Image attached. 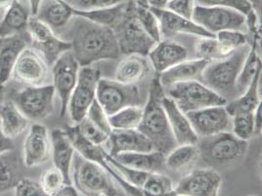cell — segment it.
Wrapping results in <instances>:
<instances>
[{
  "label": "cell",
  "mask_w": 262,
  "mask_h": 196,
  "mask_svg": "<svg viewBox=\"0 0 262 196\" xmlns=\"http://www.w3.org/2000/svg\"><path fill=\"white\" fill-rule=\"evenodd\" d=\"M31 18L30 10L20 0H13L10 7L4 12L0 21V38L27 32L28 23Z\"/></svg>",
  "instance_id": "30"
},
{
  "label": "cell",
  "mask_w": 262,
  "mask_h": 196,
  "mask_svg": "<svg viewBox=\"0 0 262 196\" xmlns=\"http://www.w3.org/2000/svg\"><path fill=\"white\" fill-rule=\"evenodd\" d=\"M158 18L161 28V33L166 37L176 34H193L199 37H213L215 34L208 33L204 28L199 26L193 20L169 11L165 8H150Z\"/></svg>",
  "instance_id": "19"
},
{
  "label": "cell",
  "mask_w": 262,
  "mask_h": 196,
  "mask_svg": "<svg viewBox=\"0 0 262 196\" xmlns=\"http://www.w3.org/2000/svg\"><path fill=\"white\" fill-rule=\"evenodd\" d=\"M28 3H29V10L31 13V16L35 17L38 11L43 3V0H28Z\"/></svg>",
  "instance_id": "53"
},
{
  "label": "cell",
  "mask_w": 262,
  "mask_h": 196,
  "mask_svg": "<svg viewBox=\"0 0 262 196\" xmlns=\"http://www.w3.org/2000/svg\"><path fill=\"white\" fill-rule=\"evenodd\" d=\"M53 85L26 86L13 91L11 100L30 121H41L51 115L54 109Z\"/></svg>",
  "instance_id": "9"
},
{
  "label": "cell",
  "mask_w": 262,
  "mask_h": 196,
  "mask_svg": "<svg viewBox=\"0 0 262 196\" xmlns=\"http://www.w3.org/2000/svg\"><path fill=\"white\" fill-rule=\"evenodd\" d=\"M13 150L0 154V192L14 188L23 178L19 157Z\"/></svg>",
  "instance_id": "33"
},
{
  "label": "cell",
  "mask_w": 262,
  "mask_h": 196,
  "mask_svg": "<svg viewBox=\"0 0 262 196\" xmlns=\"http://www.w3.org/2000/svg\"><path fill=\"white\" fill-rule=\"evenodd\" d=\"M222 58L232 54L244 44H249V35L239 31H221L215 34Z\"/></svg>",
  "instance_id": "38"
},
{
  "label": "cell",
  "mask_w": 262,
  "mask_h": 196,
  "mask_svg": "<svg viewBox=\"0 0 262 196\" xmlns=\"http://www.w3.org/2000/svg\"><path fill=\"white\" fill-rule=\"evenodd\" d=\"M65 184L63 174L56 167L46 170L41 174L39 183L45 195L47 196H57V193Z\"/></svg>",
  "instance_id": "43"
},
{
  "label": "cell",
  "mask_w": 262,
  "mask_h": 196,
  "mask_svg": "<svg viewBox=\"0 0 262 196\" xmlns=\"http://www.w3.org/2000/svg\"><path fill=\"white\" fill-rule=\"evenodd\" d=\"M200 159L212 168L229 166L237 162L248 150V142L231 131L203 136L196 143Z\"/></svg>",
  "instance_id": "4"
},
{
  "label": "cell",
  "mask_w": 262,
  "mask_h": 196,
  "mask_svg": "<svg viewBox=\"0 0 262 196\" xmlns=\"http://www.w3.org/2000/svg\"><path fill=\"white\" fill-rule=\"evenodd\" d=\"M13 0H0V11L5 12L12 4Z\"/></svg>",
  "instance_id": "55"
},
{
  "label": "cell",
  "mask_w": 262,
  "mask_h": 196,
  "mask_svg": "<svg viewBox=\"0 0 262 196\" xmlns=\"http://www.w3.org/2000/svg\"><path fill=\"white\" fill-rule=\"evenodd\" d=\"M200 159L196 144L177 145L165 156V167L173 172H182L192 168Z\"/></svg>",
  "instance_id": "34"
},
{
  "label": "cell",
  "mask_w": 262,
  "mask_h": 196,
  "mask_svg": "<svg viewBox=\"0 0 262 196\" xmlns=\"http://www.w3.org/2000/svg\"><path fill=\"white\" fill-rule=\"evenodd\" d=\"M111 156L120 153L150 152L155 150L153 144L138 129L115 130L109 134Z\"/></svg>",
  "instance_id": "22"
},
{
  "label": "cell",
  "mask_w": 262,
  "mask_h": 196,
  "mask_svg": "<svg viewBox=\"0 0 262 196\" xmlns=\"http://www.w3.org/2000/svg\"><path fill=\"white\" fill-rule=\"evenodd\" d=\"M135 2V1H134ZM135 13L145 32L158 44L162 41L160 23L148 5L135 2Z\"/></svg>",
  "instance_id": "39"
},
{
  "label": "cell",
  "mask_w": 262,
  "mask_h": 196,
  "mask_svg": "<svg viewBox=\"0 0 262 196\" xmlns=\"http://www.w3.org/2000/svg\"><path fill=\"white\" fill-rule=\"evenodd\" d=\"M65 131H67L70 140L73 142V145L78 154H80L85 159L90 160L94 163L98 164L104 170H106L112 178H114L117 183L121 186L122 190L129 195H143L142 190L134 185H130L120 172L110 163L106 157V151L102 147V145H95L86 141L77 131L75 126H66Z\"/></svg>",
  "instance_id": "11"
},
{
  "label": "cell",
  "mask_w": 262,
  "mask_h": 196,
  "mask_svg": "<svg viewBox=\"0 0 262 196\" xmlns=\"http://www.w3.org/2000/svg\"><path fill=\"white\" fill-rule=\"evenodd\" d=\"M112 30L116 34L120 54L147 56L157 44L138 21L134 0L127 1L123 16Z\"/></svg>",
  "instance_id": "6"
},
{
  "label": "cell",
  "mask_w": 262,
  "mask_h": 196,
  "mask_svg": "<svg viewBox=\"0 0 262 196\" xmlns=\"http://www.w3.org/2000/svg\"><path fill=\"white\" fill-rule=\"evenodd\" d=\"M186 116L199 138L232 130V117L225 105L191 111L186 113Z\"/></svg>",
  "instance_id": "16"
},
{
  "label": "cell",
  "mask_w": 262,
  "mask_h": 196,
  "mask_svg": "<svg viewBox=\"0 0 262 196\" xmlns=\"http://www.w3.org/2000/svg\"><path fill=\"white\" fill-rule=\"evenodd\" d=\"M86 117L104 132L107 134L111 133L112 128L109 123V116L106 114L96 99L90 105L86 113Z\"/></svg>",
  "instance_id": "46"
},
{
  "label": "cell",
  "mask_w": 262,
  "mask_h": 196,
  "mask_svg": "<svg viewBox=\"0 0 262 196\" xmlns=\"http://www.w3.org/2000/svg\"><path fill=\"white\" fill-rule=\"evenodd\" d=\"M251 1H252V0H251ZM253 4H254V3H253Z\"/></svg>",
  "instance_id": "57"
},
{
  "label": "cell",
  "mask_w": 262,
  "mask_h": 196,
  "mask_svg": "<svg viewBox=\"0 0 262 196\" xmlns=\"http://www.w3.org/2000/svg\"><path fill=\"white\" fill-rule=\"evenodd\" d=\"M164 90L165 95L171 98L184 114L210 106H222L228 102L200 81L177 83Z\"/></svg>",
  "instance_id": "7"
},
{
  "label": "cell",
  "mask_w": 262,
  "mask_h": 196,
  "mask_svg": "<svg viewBox=\"0 0 262 196\" xmlns=\"http://www.w3.org/2000/svg\"><path fill=\"white\" fill-rule=\"evenodd\" d=\"M52 67V80L55 93L61 102L60 116L64 117L68 109L69 100L76 87L80 66L72 50L61 55Z\"/></svg>",
  "instance_id": "14"
},
{
  "label": "cell",
  "mask_w": 262,
  "mask_h": 196,
  "mask_svg": "<svg viewBox=\"0 0 262 196\" xmlns=\"http://www.w3.org/2000/svg\"><path fill=\"white\" fill-rule=\"evenodd\" d=\"M16 196H45L40 185L29 178H22L14 186Z\"/></svg>",
  "instance_id": "47"
},
{
  "label": "cell",
  "mask_w": 262,
  "mask_h": 196,
  "mask_svg": "<svg viewBox=\"0 0 262 196\" xmlns=\"http://www.w3.org/2000/svg\"><path fill=\"white\" fill-rule=\"evenodd\" d=\"M73 7L65 0H43V3L35 16L40 21L48 25L51 29L66 27L75 17Z\"/></svg>",
  "instance_id": "29"
},
{
  "label": "cell",
  "mask_w": 262,
  "mask_h": 196,
  "mask_svg": "<svg viewBox=\"0 0 262 196\" xmlns=\"http://www.w3.org/2000/svg\"><path fill=\"white\" fill-rule=\"evenodd\" d=\"M165 156L158 150L150 152L120 153L115 158L120 163L147 173H161L165 167Z\"/></svg>",
  "instance_id": "28"
},
{
  "label": "cell",
  "mask_w": 262,
  "mask_h": 196,
  "mask_svg": "<svg viewBox=\"0 0 262 196\" xmlns=\"http://www.w3.org/2000/svg\"><path fill=\"white\" fill-rule=\"evenodd\" d=\"M27 32L0 38V86H5L12 79V71L23 50L31 46Z\"/></svg>",
  "instance_id": "20"
},
{
  "label": "cell",
  "mask_w": 262,
  "mask_h": 196,
  "mask_svg": "<svg viewBox=\"0 0 262 196\" xmlns=\"http://www.w3.org/2000/svg\"><path fill=\"white\" fill-rule=\"evenodd\" d=\"M196 5V0H168L165 9L178 14L186 19L192 20V14Z\"/></svg>",
  "instance_id": "48"
},
{
  "label": "cell",
  "mask_w": 262,
  "mask_h": 196,
  "mask_svg": "<svg viewBox=\"0 0 262 196\" xmlns=\"http://www.w3.org/2000/svg\"><path fill=\"white\" fill-rule=\"evenodd\" d=\"M51 156L56 167L64 177L66 184H73L72 165L76 149L65 129H54L50 134Z\"/></svg>",
  "instance_id": "21"
},
{
  "label": "cell",
  "mask_w": 262,
  "mask_h": 196,
  "mask_svg": "<svg viewBox=\"0 0 262 196\" xmlns=\"http://www.w3.org/2000/svg\"><path fill=\"white\" fill-rule=\"evenodd\" d=\"M96 100L108 116L128 106H141L146 103L137 85H126L118 81L100 79Z\"/></svg>",
  "instance_id": "8"
},
{
  "label": "cell",
  "mask_w": 262,
  "mask_h": 196,
  "mask_svg": "<svg viewBox=\"0 0 262 196\" xmlns=\"http://www.w3.org/2000/svg\"><path fill=\"white\" fill-rule=\"evenodd\" d=\"M232 132L243 141H249L254 135L253 112L239 113L232 117Z\"/></svg>",
  "instance_id": "40"
},
{
  "label": "cell",
  "mask_w": 262,
  "mask_h": 196,
  "mask_svg": "<svg viewBox=\"0 0 262 196\" xmlns=\"http://www.w3.org/2000/svg\"><path fill=\"white\" fill-rule=\"evenodd\" d=\"M208 63V61L203 59L184 60L161 73L159 81L164 88L188 81L202 82L203 72Z\"/></svg>",
  "instance_id": "25"
},
{
  "label": "cell",
  "mask_w": 262,
  "mask_h": 196,
  "mask_svg": "<svg viewBox=\"0 0 262 196\" xmlns=\"http://www.w3.org/2000/svg\"><path fill=\"white\" fill-rule=\"evenodd\" d=\"M71 27L72 52L80 67L107 59H118L120 51L114 31L106 26L75 17Z\"/></svg>",
  "instance_id": "1"
},
{
  "label": "cell",
  "mask_w": 262,
  "mask_h": 196,
  "mask_svg": "<svg viewBox=\"0 0 262 196\" xmlns=\"http://www.w3.org/2000/svg\"><path fill=\"white\" fill-rule=\"evenodd\" d=\"M65 195L77 196L79 195V193H78V190H77L76 186H73L72 184H70V185L65 184L62 186V188L59 190V192L57 193V196Z\"/></svg>",
  "instance_id": "52"
},
{
  "label": "cell",
  "mask_w": 262,
  "mask_h": 196,
  "mask_svg": "<svg viewBox=\"0 0 262 196\" xmlns=\"http://www.w3.org/2000/svg\"><path fill=\"white\" fill-rule=\"evenodd\" d=\"M260 42L261 37H251V43H249L251 45L250 51L247 55L235 85L237 95L243 94L247 90L257 71L261 69V59L259 56Z\"/></svg>",
  "instance_id": "31"
},
{
  "label": "cell",
  "mask_w": 262,
  "mask_h": 196,
  "mask_svg": "<svg viewBox=\"0 0 262 196\" xmlns=\"http://www.w3.org/2000/svg\"><path fill=\"white\" fill-rule=\"evenodd\" d=\"M126 4H127V1L114 7L103 8V9H91V10H84V9L73 7V13L75 17H82L89 21L113 29L123 16L126 8Z\"/></svg>",
  "instance_id": "35"
},
{
  "label": "cell",
  "mask_w": 262,
  "mask_h": 196,
  "mask_svg": "<svg viewBox=\"0 0 262 196\" xmlns=\"http://www.w3.org/2000/svg\"><path fill=\"white\" fill-rule=\"evenodd\" d=\"M162 104L164 106L170 129L177 144H196L200 138L196 131H194L186 114L179 109L174 101L171 98L166 96L165 93L162 99Z\"/></svg>",
  "instance_id": "23"
},
{
  "label": "cell",
  "mask_w": 262,
  "mask_h": 196,
  "mask_svg": "<svg viewBox=\"0 0 262 196\" xmlns=\"http://www.w3.org/2000/svg\"><path fill=\"white\" fill-rule=\"evenodd\" d=\"M73 178L78 192L88 196H119L124 193L114 185L109 173L94 163L85 159L76 151L73 165Z\"/></svg>",
  "instance_id": "5"
},
{
  "label": "cell",
  "mask_w": 262,
  "mask_h": 196,
  "mask_svg": "<svg viewBox=\"0 0 262 196\" xmlns=\"http://www.w3.org/2000/svg\"><path fill=\"white\" fill-rule=\"evenodd\" d=\"M192 20L212 34L221 31L247 30L246 16L235 9L220 6L195 5Z\"/></svg>",
  "instance_id": "10"
},
{
  "label": "cell",
  "mask_w": 262,
  "mask_h": 196,
  "mask_svg": "<svg viewBox=\"0 0 262 196\" xmlns=\"http://www.w3.org/2000/svg\"><path fill=\"white\" fill-rule=\"evenodd\" d=\"M150 8H165L168 0H145Z\"/></svg>",
  "instance_id": "54"
},
{
  "label": "cell",
  "mask_w": 262,
  "mask_h": 196,
  "mask_svg": "<svg viewBox=\"0 0 262 196\" xmlns=\"http://www.w3.org/2000/svg\"><path fill=\"white\" fill-rule=\"evenodd\" d=\"M100 79L101 72L97 68L91 66H82L79 68L77 85L68 104L71 119L75 125L86 116L90 105L96 99V90Z\"/></svg>",
  "instance_id": "12"
},
{
  "label": "cell",
  "mask_w": 262,
  "mask_h": 196,
  "mask_svg": "<svg viewBox=\"0 0 262 196\" xmlns=\"http://www.w3.org/2000/svg\"><path fill=\"white\" fill-rule=\"evenodd\" d=\"M51 157V139L47 128L39 123L30 126L24 142V164L28 168L46 163Z\"/></svg>",
  "instance_id": "18"
},
{
  "label": "cell",
  "mask_w": 262,
  "mask_h": 196,
  "mask_svg": "<svg viewBox=\"0 0 262 196\" xmlns=\"http://www.w3.org/2000/svg\"><path fill=\"white\" fill-rule=\"evenodd\" d=\"M250 44H244L229 56L209 62L202 75V83L227 100L235 97L236 81L250 51Z\"/></svg>",
  "instance_id": "3"
},
{
  "label": "cell",
  "mask_w": 262,
  "mask_h": 196,
  "mask_svg": "<svg viewBox=\"0 0 262 196\" xmlns=\"http://www.w3.org/2000/svg\"><path fill=\"white\" fill-rule=\"evenodd\" d=\"M164 87L159 76L155 77L149 89V94L143 108V116L138 130L153 144L154 149L167 155L178 145L170 129L162 99Z\"/></svg>",
  "instance_id": "2"
},
{
  "label": "cell",
  "mask_w": 262,
  "mask_h": 196,
  "mask_svg": "<svg viewBox=\"0 0 262 196\" xmlns=\"http://www.w3.org/2000/svg\"><path fill=\"white\" fill-rule=\"evenodd\" d=\"M221 185V175L215 170L200 169L187 174L177 184L175 195L216 196Z\"/></svg>",
  "instance_id": "17"
},
{
  "label": "cell",
  "mask_w": 262,
  "mask_h": 196,
  "mask_svg": "<svg viewBox=\"0 0 262 196\" xmlns=\"http://www.w3.org/2000/svg\"><path fill=\"white\" fill-rule=\"evenodd\" d=\"M77 131L89 142L95 145H102L104 142H108L109 134L99 129L85 116L79 123L76 124Z\"/></svg>",
  "instance_id": "44"
},
{
  "label": "cell",
  "mask_w": 262,
  "mask_h": 196,
  "mask_svg": "<svg viewBox=\"0 0 262 196\" xmlns=\"http://www.w3.org/2000/svg\"><path fill=\"white\" fill-rule=\"evenodd\" d=\"M14 149V143L12 140L6 138L0 129V154Z\"/></svg>",
  "instance_id": "51"
},
{
  "label": "cell",
  "mask_w": 262,
  "mask_h": 196,
  "mask_svg": "<svg viewBox=\"0 0 262 196\" xmlns=\"http://www.w3.org/2000/svg\"><path fill=\"white\" fill-rule=\"evenodd\" d=\"M143 195H175L172 181L161 173H151L141 187Z\"/></svg>",
  "instance_id": "37"
},
{
  "label": "cell",
  "mask_w": 262,
  "mask_h": 196,
  "mask_svg": "<svg viewBox=\"0 0 262 196\" xmlns=\"http://www.w3.org/2000/svg\"><path fill=\"white\" fill-rule=\"evenodd\" d=\"M128 0H79L78 5L79 9L91 10V9H103L114 7Z\"/></svg>",
  "instance_id": "49"
},
{
  "label": "cell",
  "mask_w": 262,
  "mask_h": 196,
  "mask_svg": "<svg viewBox=\"0 0 262 196\" xmlns=\"http://www.w3.org/2000/svg\"><path fill=\"white\" fill-rule=\"evenodd\" d=\"M106 157L108 159L110 163L112 164L119 172L120 174L130 184L134 185L138 188L141 189L142 185H144L145 181L147 180V178L149 177V174L151 173H147V172H143L139 170H135L130 167H127L125 165L119 162L115 157L111 156L109 153L106 152Z\"/></svg>",
  "instance_id": "42"
},
{
  "label": "cell",
  "mask_w": 262,
  "mask_h": 196,
  "mask_svg": "<svg viewBox=\"0 0 262 196\" xmlns=\"http://www.w3.org/2000/svg\"><path fill=\"white\" fill-rule=\"evenodd\" d=\"M30 120L10 100H3L0 104V129L4 135L14 140L21 135L29 127Z\"/></svg>",
  "instance_id": "27"
},
{
  "label": "cell",
  "mask_w": 262,
  "mask_h": 196,
  "mask_svg": "<svg viewBox=\"0 0 262 196\" xmlns=\"http://www.w3.org/2000/svg\"><path fill=\"white\" fill-rule=\"evenodd\" d=\"M195 52L198 59L207 60L208 62L223 59L220 53L219 43L215 36L199 37L195 44Z\"/></svg>",
  "instance_id": "41"
},
{
  "label": "cell",
  "mask_w": 262,
  "mask_h": 196,
  "mask_svg": "<svg viewBox=\"0 0 262 196\" xmlns=\"http://www.w3.org/2000/svg\"><path fill=\"white\" fill-rule=\"evenodd\" d=\"M149 60L156 73L159 75L187 59L188 51L184 46L171 41H164L155 44L149 54Z\"/></svg>",
  "instance_id": "24"
},
{
  "label": "cell",
  "mask_w": 262,
  "mask_h": 196,
  "mask_svg": "<svg viewBox=\"0 0 262 196\" xmlns=\"http://www.w3.org/2000/svg\"><path fill=\"white\" fill-rule=\"evenodd\" d=\"M261 81V69H259L253 77L250 87L247 90L239 95L240 97L234 98L229 103L225 104V108L228 111L231 117L239 113L253 112L255 108L261 103L259 97V86Z\"/></svg>",
  "instance_id": "32"
},
{
  "label": "cell",
  "mask_w": 262,
  "mask_h": 196,
  "mask_svg": "<svg viewBox=\"0 0 262 196\" xmlns=\"http://www.w3.org/2000/svg\"><path fill=\"white\" fill-rule=\"evenodd\" d=\"M12 77L26 86L46 85L49 79V66L38 51L28 46L19 55Z\"/></svg>",
  "instance_id": "15"
},
{
  "label": "cell",
  "mask_w": 262,
  "mask_h": 196,
  "mask_svg": "<svg viewBox=\"0 0 262 196\" xmlns=\"http://www.w3.org/2000/svg\"><path fill=\"white\" fill-rule=\"evenodd\" d=\"M196 4L203 6L227 7L243 13L245 16L255 10L251 0H196Z\"/></svg>",
  "instance_id": "45"
},
{
  "label": "cell",
  "mask_w": 262,
  "mask_h": 196,
  "mask_svg": "<svg viewBox=\"0 0 262 196\" xmlns=\"http://www.w3.org/2000/svg\"><path fill=\"white\" fill-rule=\"evenodd\" d=\"M142 116L141 106H128L109 116V123L112 130L138 129Z\"/></svg>",
  "instance_id": "36"
},
{
  "label": "cell",
  "mask_w": 262,
  "mask_h": 196,
  "mask_svg": "<svg viewBox=\"0 0 262 196\" xmlns=\"http://www.w3.org/2000/svg\"><path fill=\"white\" fill-rule=\"evenodd\" d=\"M27 31L31 37V46L41 54L49 67L64 52L72 49L71 42L59 38L48 25L36 17L31 16Z\"/></svg>",
  "instance_id": "13"
},
{
  "label": "cell",
  "mask_w": 262,
  "mask_h": 196,
  "mask_svg": "<svg viewBox=\"0 0 262 196\" xmlns=\"http://www.w3.org/2000/svg\"><path fill=\"white\" fill-rule=\"evenodd\" d=\"M262 102L253 111V122H254V135L261 133L262 127Z\"/></svg>",
  "instance_id": "50"
},
{
  "label": "cell",
  "mask_w": 262,
  "mask_h": 196,
  "mask_svg": "<svg viewBox=\"0 0 262 196\" xmlns=\"http://www.w3.org/2000/svg\"><path fill=\"white\" fill-rule=\"evenodd\" d=\"M4 87L0 86V104L2 103V101L4 100Z\"/></svg>",
  "instance_id": "56"
},
{
  "label": "cell",
  "mask_w": 262,
  "mask_h": 196,
  "mask_svg": "<svg viewBox=\"0 0 262 196\" xmlns=\"http://www.w3.org/2000/svg\"><path fill=\"white\" fill-rule=\"evenodd\" d=\"M147 56L127 55L121 60L116 70V81L126 85H137L150 76L152 65Z\"/></svg>",
  "instance_id": "26"
}]
</instances>
